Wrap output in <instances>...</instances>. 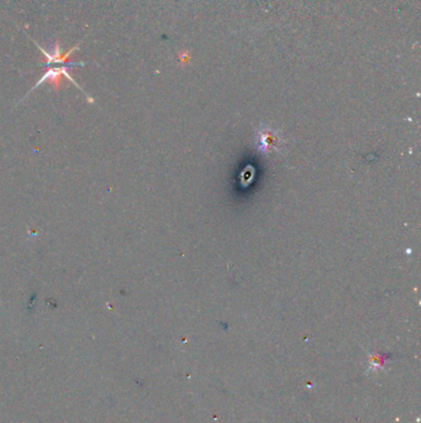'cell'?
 Listing matches in <instances>:
<instances>
[{
  "instance_id": "6da1fadb",
  "label": "cell",
  "mask_w": 421,
  "mask_h": 423,
  "mask_svg": "<svg viewBox=\"0 0 421 423\" xmlns=\"http://www.w3.org/2000/svg\"><path fill=\"white\" fill-rule=\"evenodd\" d=\"M68 67H72V66H66V67H56V68H48V71L46 72L45 74H43V77L41 79L39 80V82L36 83V86H35L34 87V89L35 88H37L39 87L40 84H42V83H45V82H50V83H52V84H54L56 86V87H58V84H59V77L61 76H65L66 78L67 79H69L71 80L72 83H73V84H76L78 88L80 89V87L77 84L76 82H74V79L72 78L71 77V74L68 73V70L69 68Z\"/></svg>"
},
{
  "instance_id": "7a4b0ae2",
  "label": "cell",
  "mask_w": 421,
  "mask_h": 423,
  "mask_svg": "<svg viewBox=\"0 0 421 423\" xmlns=\"http://www.w3.org/2000/svg\"><path fill=\"white\" fill-rule=\"evenodd\" d=\"M277 143H278V140H277L275 134L269 131V132H262L261 140H259L258 144L261 145V150H267L268 146L276 149Z\"/></svg>"
}]
</instances>
